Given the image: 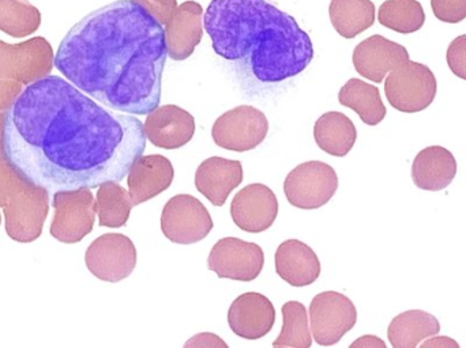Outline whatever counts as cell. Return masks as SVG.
I'll use <instances>...</instances> for the list:
<instances>
[{"mask_svg": "<svg viewBox=\"0 0 466 348\" xmlns=\"http://www.w3.org/2000/svg\"><path fill=\"white\" fill-rule=\"evenodd\" d=\"M147 141L136 114L104 108L55 75L26 85L0 120L2 161L48 192L120 183Z\"/></svg>", "mask_w": 466, "mask_h": 348, "instance_id": "obj_1", "label": "cell"}, {"mask_svg": "<svg viewBox=\"0 0 466 348\" xmlns=\"http://www.w3.org/2000/svg\"><path fill=\"white\" fill-rule=\"evenodd\" d=\"M166 30L133 0L87 14L63 38L54 65L101 105L145 116L160 106Z\"/></svg>", "mask_w": 466, "mask_h": 348, "instance_id": "obj_2", "label": "cell"}, {"mask_svg": "<svg viewBox=\"0 0 466 348\" xmlns=\"http://www.w3.org/2000/svg\"><path fill=\"white\" fill-rule=\"evenodd\" d=\"M204 26L218 56L246 65L262 84L295 78L314 59L309 35L266 0H212Z\"/></svg>", "mask_w": 466, "mask_h": 348, "instance_id": "obj_3", "label": "cell"}, {"mask_svg": "<svg viewBox=\"0 0 466 348\" xmlns=\"http://www.w3.org/2000/svg\"><path fill=\"white\" fill-rule=\"evenodd\" d=\"M48 196L46 189L32 185L5 161L0 163V207L11 240L26 244L40 237L48 215Z\"/></svg>", "mask_w": 466, "mask_h": 348, "instance_id": "obj_4", "label": "cell"}, {"mask_svg": "<svg viewBox=\"0 0 466 348\" xmlns=\"http://www.w3.org/2000/svg\"><path fill=\"white\" fill-rule=\"evenodd\" d=\"M437 92V78L431 68L410 60L390 71L385 82L389 104L404 114H418L429 108Z\"/></svg>", "mask_w": 466, "mask_h": 348, "instance_id": "obj_5", "label": "cell"}, {"mask_svg": "<svg viewBox=\"0 0 466 348\" xmlns=\"http://www.w3.org/2000/svg\"><path fill=\"white\" fill-rule=\"evenodd\" d=\"M55 215L51 233L63 244H76L90 234L96 221V199L89 188L56 191L54 194Z\"/></svg>", "mask_w": 466, "mask_h": 348, "instance_id": "obj_6", "label": "cell"}, {"mask_svg": "<svg viewBox=\"0 0 466 348\" xmlns=\"http://www.w3.org/2000/svg\"><path fill=\"white\" fill-rule=\"evenodd\" d=\"M339 189V175L328 164L309 161L296 166L284 181L288 202L300 210H317L330 202Z\"/></svg>", "mask_w": 466, "mask_h": 348, "instance_id": "obj_7", "label": "cell"}, {"mask_svg": "<svg viewBox=\"0 0 466 348\" xmlns=\"http://www.w3.org/2000/svg\"><path fill=\"white\" fill-rule=\"evenodd\" d=\"M54 51L44 37L11 44L0 40V79L29 85L49 75L54 68Z\"/></svg>", "mask_w": 466, "mask_h": 348, "instance_id": "obj_8", "label": "cell"}, {"mask_svg": "<svg viewBox=\"0 0 466 348\" xmlns=\"http://www.w3.org/2000/svg\"><path fill=\"white\" fill-rule=\"evenodd\" d=\"M213 224L208 208L191 194H177L168 200L161 214V230L169 241L190 245L205 240Z\"/></svg>", "mask_w": 466, "mask_h": 348, "instance_id": "obj_9", "label": "cell"}, {"mask_svg": "<svg viewBox=\"0 0 466 348\" xmlns=\"http://www.w3.org/2000/svg\"><path fill=\"white\" fill-rule=\"evenodd\" d=\"M87 270L108 283L125 281L137 265V249L127 235L106 233L96 238L85 254Z\"/></svg>", "mask_w": 466, "mask_h": 348, "instance_id": "obj_10", "label": "cell"}, {"mask_svg": "<svg viewBox=\"0 0 466 348\" xmlns=\"http://www.w3.org/2000/svg\"><path fill=\"white\" fill-rule=\"evenodd\" d=\"M358 322V311L347 295L325 292L315 295L309 305V324L314 341L320 346H334Z\"/></svg>", "mask_w": 466, "mask_h": 348, "instance_id": "obj_11", "label": "cell"}, {"mask_svg": "<svg viewBox=\"0 0 466 348\" xmlns=\"http://www.w3.org/2000/svg\"><path fill=\"white\" fill-rule=\"evenodd\" d=\"M268 133L266 114L254 106L241 105L216 120L212 136L218 147L229 152L246 153L259 146Z\"/></svg>", "mask_w": 466, "mask_h": 348, "instance_id": "obj_12", "label": "cell"}, {"mask_svg": "<svg viewBox=\"0 0 466 348\" xmlns=\"http://www.w3.org/2000/svg\"><path fill=\"white\" fill-rule=\"evenodd\" d=\"M265 254L257 244L240 238L227 237L218 241L208 259V267L221 279L252 282L262 273Z\"/></svg>", "mask_w": 466, "mask_h": 348, "instance_id": "obj_13", "label": "cell"}, {"mask_svg": "<svg viewBox=\"0 0 466 348\" xmlns=\"http://www.w3.org/2000/svg\"><path fill=\"white\" fill-rule=\"evenodd\" d=\"M277 215V196L263 184H249L233 197L231 216L236 226L243 232H266L273 226Z\"/></svg>", "mask_w": 466, "mask_h": 348, "instance_id": "obj_14", "label": "cell"}, {"mask_svg": "<svg viewBox=\"0 0 466 348\" xmlns=\"http://www.w3.org/2000/svg\"><path fill=\"white\" fill-rule=\"evenodd\" d=\"M144 125L147 141L158 149H180L196 134L193 114L177 105L157 106L147 114Z\"/></svg>", "mask_w": 466, "mask_h": 348, "instance_id": "obj_15", "label": "cell"}, {"mask_svg": "<svg viewBox=\"0 0 466 348\" xmlns=\"http://www.w3.org/2000/svg\"><path fill=\"white\" fill-rule=\"evenodd\" d=\"M408 60L410 54L404 45L380 35L361 41L353 51L352 56L355 70L374 84H382L390 71Z\"/></svg>", "mask_w": 466, "mask_h": 348, "instance_id": "obj_16", "label": "cell"}, {"mask_svg": "<svg viewBox=\"0 0 466 348\" xmlns=\"http://www.w3.org/2000/svg\"><path fill=\"white\" fill-rule=\"evenodd\" d=\"M276 322L273 303L259 293H246L233 301L228 312L232 333L247 341H257L268 335Z\"/></svg>", "mask_w": 466, "mask_h": 348, "instance_id": "obj_17", "label": "cell"}, {"mask_svg": "<svg viewBox=\"0 0 466 348\" xmlns=\"http://www.w3.org/2000/svg\"><path fill=\"white\" fill-rule=\"evenodd\" d=\"M204 8L199 3L188 2L177 5L166 27V44L172 60L188 59L204 37Z\"/></svg>", "mask_w": 466, "mask_h": 348, "instance_id": "obj_18", "label": "cell"}, {"mask_svg": "<svg viewBox=\"0 0 466 348\" xmlns=\"http://www.w3.org/2000/svg\"><path fill=\"white\" fill-rule=\"evenodd\" d=\"M175 171L164 155H142L127 174L128 192L134 205L142 204L172 185Z\"/></svg>", "mask_w": 466, "mask_h": 348, "instance_id": "obj_19", "label": "cell"}, {"mask_svg": "<svg viewBox=\"0 0 466 348\" xmlns=\"http://www.w3.org/2000/svg\"><path fill=\"white\" fill-rule=\"evenodd\" d=\"M243 181L240 161L212 157L197 169L196 186L216 207H223L233 189Z\"/></svg>", "mask_w": 466, "mask_h": 348, "instance_id": "obj_20", "label": "cell"}, {"mask_svg": "<svg viewBox=\"0 0 466 348\" xmlns=\"http://www.w3.org/2000/svg\"><path fill=\"white\" fill-rule=\"evenodd\" d=\"M320 262L307 244L288 240L277 248L276 273L293 287L315 283L320 276Z\"/></svg>", "mask_w": 466, "mask_h": 348, "instance_id": "obj_21", "label": "cell"}, {"mask_svg": "<svg viewBox=\"0 0 466 348\" xmlns=\"http://www.w3.org/2000/svg\"><path fill=\"white\" fill-rule=\"evenodd\" d=\"M457 169V160L451 150L442 146L426 147L413 160V183L424 191H442L453 183Z\"/></svg>", "mask_w": 466, "mask_h": 348, "instance_id": "obj_22", "label": "cell"}, {"mask_svg": "<svg viewBox=\"0 0 466 348\" xmlns=\"http://www.w3.org/2000/svg\"><path fill=\"white\" fill-rule=\"evenodd\" d=\"M314 138L323 152L333 157H345L355 146L358 131L347 114L328 112L315 123Z\"/></svg>", "mask_w": 466, "mask_h": 348, "instance_id": "obj_23", "label": "cell"}, {"mask_svg": "<svg viewBox=\"0 0 466 348\" xmlns=\"http://www.w3.org/2000/svg\"><path fill=\"white\" fill-rule=\"evenodd\" d=\"M441 333L437 317L429 312L407 311L391 320L388 338L394 348H416L421 342Z\"/></svg>", "mask_w": 466, "mask_h": 348, "instance_id": "obj_24", "label": "cell"}, {"mask_svg": "<svg viewBox=\"0 0 466 348\" xmlns=\"http://www.w3.org/2000/svg\"><path fill=\"white\" fill-rule=\"evenodd\" d=\"M339 101L355 111L367 125L380 124L388 114L380 89L361 79H350L339 90Z\"/></svg>", "mask_w": 466, "mask_h": 348, "instance_id": "obj_25", "label": "cell"}, {"mask_svg": "<svg viewBox=\"0 0 466 348\" xmlns=\"http://www.w3.org/2000/svg\"><path fill=\"white\" fill-rule=\"evenodd\" d=\"M329 16L336 32L350 40L374 25L375 5L371 0H331Z\"/></svg>", "mask_w": 466, "mask_h": 348, "instance_id": "obj_26", "label": "cell"}, {"mask_svg": "<svg viewBox=\"0 0 466 348\" xmlns=\"http://www.w3.org/2000/svg\"><path fill=\"white\" fill-rule=\"evenodd\" d=\"M134 203L130 192L119 184L109 181L98 186L96 194V213L101 227H123L130 218Z\"/></svg>", "mask_w": 466, "mask_h": 348, "instance_id": "obj_27", "label": "cell"}, {"mask_svg": "<svg viewBox=\"0 0 466 348\" xmlns=\"http://www.w3.org/2000/svg\"><path fill=\"white\" fill-rule=\"evenodd\" d=\"M41 13L29 0H0V32L24 38L37 32Z\"/></svg>", "mask_w": 466, "mask_h": 348, "instance_id": "obj_28", "label": "cell"}, {"mask_svg": "<svg viewBox=\"0 0 466 348\" xmlns=\"http://www.w3.org/2000/svg\"><path fill=\"white\" fill-rule=\"evenodd\" d=\"M378 19L388 29L410 35L423 27L426 14L418 0H386L378 11Z\"/></svg>", "mask_w": 466, "mask_h": 348, "instance_id": "obj_29", "label": "cell"}, {"mask_svg": "<svg viewBox=\"0 0 466 348\" xmlns=\"http://www.w3.org/2000/svg\"><path fill=\"white\" fill-rule=\"evenodd\" d=\"M281 312L284 324L279 338L274 341L273 347H311L312 336L309 333L306 306L298 301H289L284 303Z\"/></svg>", "mask_w": 466, "mask_h": 348, "instance_id": "obj_30", "label": "cell"}, {"mask_svg": "<svg viewBox=\"0 0 466 348\" xmlns=\"http://www.w3.org/2000/svg\"><path fill=\"white\" fill-rule=\"evenodd\" d=\"M434 15L446 24H459L466 18V0H431Z\"/></svg>", "mask_w": 466, "mask_h": 348, "instance_id": "obj_31", "label": "cell"}, {"mask_svg": "<svg viewBox=\"0 0 466 348\" xmlns=\"http://www.w3.org/2000/svg\"><path fill=\"white\" fill-rule=\"evenodd\" d=\"M449 68L454 75L466 81V35L451 41L446 54Z\"/></svg>", "mask_w": 466, "mask_h": 348, "instance_id": "obj_32", "label": "cell"}, {"mask_svg": "<svg viewBox=\"0 0 466 348\" xmlns=\"http://www.w3.org/2000/svg\"><path fill=\"white\" fill-rule=\"evenodd\" d=\"M152 14L161 25L168 24L177 8V0H133Z\"/></svg>", "mask_w": 466, "mask_h": 348, "instance_id": "obj_33", "label": "cell"}, {"mask_svg": "<svg viewBox=\"0 0 466 348\" xmlns=\"http://www.w3.org/2000/svg\"><path fill=\"white\" fill-rule=\"evenodd\" d=\"M21 85L16 81L0 79V114H5L11 103L15 100L16 95L22 92Z\"/></svg>", "mask_w": 466, "mask_h": 348, "instance_id": "obj_34", "label": "cell"}, {"mask_svg": "<svg viewBox=\"0 0 466 348\" xmlns=\"http://www.w3.org/2000/svg\"><path fill=\"white\" fill-rule=\"evenodd\" d=\"M185 347H228V344L226 342L221 341L218 335L215 333H199V335L194 336L191 341H188L186 343Z\"/></svg>", "mask_w": 466, "mask_h": 348, "instance_id": "obj_35", "label": "cell"}, {"mask_svg": "<svg viewBox=\"0 0 466 348\" xmlns=\"http://www.w3.org/2000/svg\"><path fill=\"white\" fill-rule=\"evenodd\" d=\"M350 347H363V348H386V343L383 341H380V338H377V336L372 335H366L361 336L359 341L353 342L352 344H350Z\"/></svg>", "mask_w": 466, "mask_h": 348, "instance_id": "obj_36", "label": "cell"}, {"mask_svg": "<svg viewBox=\"0 0 466 348\" xmlns=\"http://www.w3.org/2000/svg\"><path fill=\"white\" fill-rule=\"evenodd\" d=\"M430 341L424 342L421 347H453L459 348V343L454 342L453 339L448 338V336H440V338H429Z\"/></svg>", "mask_w": 466, "mask_h": 348, "instance_id": "obj_37", "label": "cell"}, {"mask_svg": "<svg viewBox=\"0 0 466 348\" xmlns=\"http://www.w3.org/2000/svg\"><path fill=\"white\" fill-rule=\"evenodd\" d=\"M0 224H2V214H0Z\"/></svg>", "mask_w": 466, "mask_h": 348, "instance_id": "obj_38", "label": "cell"}]
</instances>
